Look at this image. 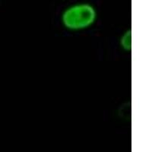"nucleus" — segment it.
Returning <instances> with one entry per match:
<instances>
[{
    "mask_svg": "<svg viewBox=\"0 0 152 152\" xmlns=\"http://www.w3.org/2000/svg\"><path fill=\"white\" fill-rule=\"evenodd\" d=\"M120 47L126 52H130L132 50V31L127 30L123 33L119 40Z\"/></svg>",
    "mask_w": 152,
    "mask_h": 152,
    "instance_id": "nucleus-2",
    "label": "nucleus"
},
{
    "mask_svg": "<svg viewBox=\"0 0 152 152\" xmlns=\"http://www.w3.org/2000/svg\"><path fill=\"white\" fill-rule=\"evenodd\" d=\"M97 19V10L88 2H77L69 5L61 15L62 26L71 31L88 29L93 26Z\"/></svg>",
    "mask_w": 152,
    "mask_h": 152,
    "instance_id": "nucleus-1",
    "label": "nucleus"
}]
</instances>
